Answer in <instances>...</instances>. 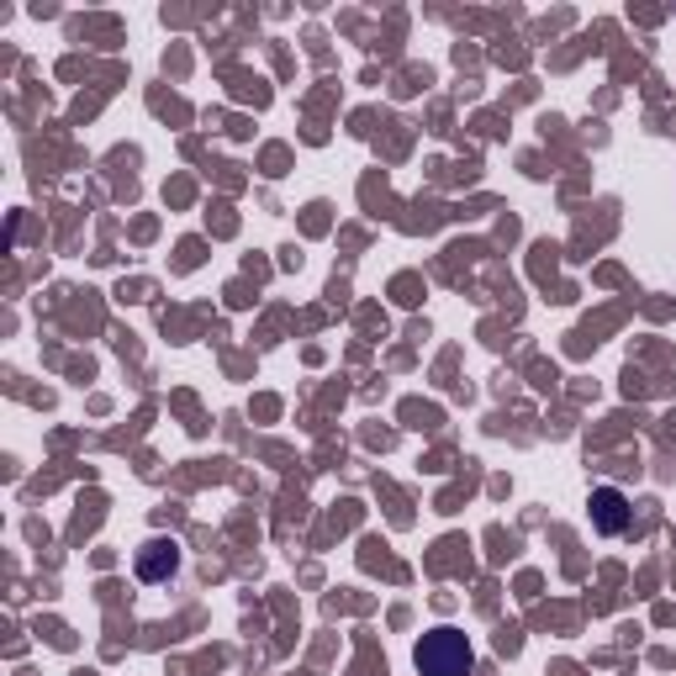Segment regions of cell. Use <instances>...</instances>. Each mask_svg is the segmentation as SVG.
Returning <instances> with one entry per match:
<instances>
[{"label":"cell","mask_w":676,"mask_h":676,"mask_svg":"<svg viewBox=\"0 0 676 676\" xmlns=\"http://www.w3.org/2000/svg\"><path fill=\"white\" fill-rule=\"evenodd\" d=\"M592 524H597V534H623V524H629V497L614 492V486H597V492H592Z\"/></svg>","instance_id":"2"},{"label":"cell","mask_w":676,"mask_h":676,"mask_svg":"<svg viewBox=\"0 0 676 676\" xmlns=\"http://www.w3.org/2000/svg\"><path fill=\"white\" fill-rule=\"evenodd\" d=\"M175 565H180L175 545H164V539H153V545L138 550V576H144V582H164V576H175Z\"/></svg>","instance_id":"3"},{"label":"cell","mask_w":676,"mask_h":676,"mask_svg":"<svg viewBox=\"0 0 676 676\" xmlns=\"http://www.w3.org/2000/svg\"><path fill=\"white\" fill-rule=\"evenodd\" d=\"M412 661H417L423 676H471V666H476L471 640H466L460 629H434V634H423L417 650H412Z\"/></svg>","instance_id":"1"}]
</instances>
